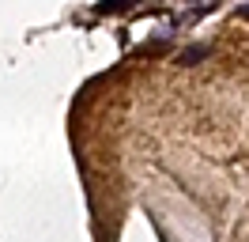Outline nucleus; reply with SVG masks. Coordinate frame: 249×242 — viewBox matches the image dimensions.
<instances>
[{
    "label": "nucleus",
    "instance_id": "f257e3e1",
    "mask_svg": "<svg viewBox=\"0 0 249 242\" xmlns=\"http://www.w3.org/2000/svg\"><path fill=\"white\" fill-rule=\"evenodd\" d=\"M208 57V45H193V49H185L181 53V64H196V60Z\"/></svg>",
    "mask_w": 249,
    "mask_h": 242
}]
</instances>
